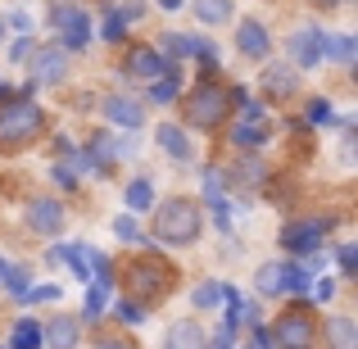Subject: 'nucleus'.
Returning a JSON list of instances; mask_svg holds the SVG:
<instances>
[{
	"label": "nucleus",
	"instance_id": "nucleus-1",
	"mask_svg": "<svg viewBox=\"0 0 358 349\" xmlns=\"http://www.w3.org/2000/svg\"><path fill=\"white\" fill-rule=\"evenodd\" d=\"M155 236H159V241H173V245H191L195 236H200V209H195L191 200H168V204H159Z\"/></svg>",
	"mask_w": 358,
	"mask_h": 349
},
{
	"label": "nucleus",
	"instance_id": "nucleus-2",
	"mask_svg": "<svg viewBox=\"0 0 358 349\" xmlns=\"http://www.w3.org/2000/svg\"><path fill=\"white\" fill-rule=\"evenodd\" d=\"M36 127H41V109L32 105V96L0 105V145H5V150H14V145H23V141H32Z\"/></svg>",
	"mask_w": 358,
	"mask_h": 349
},
{
	"label": "nucleus",
	"instance_id": "nucleus-3",
	"mask_svg": "<svg viewBox=\"0 0 358 349\" xmlns=\"http://www.w3.org/2000/svg\"><path fill=\"white\" fill-rule=\"evenodd\" d=\"M173 286V268H168L159 254H141L127 268V290L131 295H159V290Z\"/></svg>",
	"mask_w": 358,
	"mask_h": 349
},
{
	"label": "nucleus",
	"instance_id": "nucleus-4",
	"mask_svg": "<svg viewBox=\"0 0 358 349\" xmlns=\"http://www.w3.org/2000/svg\"><path fill=\"white\" fill-rule=\"evenodd\" d=\"M186 109H191V122H200V127H218V122L227 118V91L213 87V82H204V87L191 91Z\"/></svg>",
	"mask_w": 358,
	"mask_h": 349
},
{
	"label": "nucleus",
	"instance_id": "nucleus-5",
	"mask_svg": "<svg viewBox=\"0 0 358 349\" xmlns=\"http://www.w3.org/2000/svg\"><path fill=\"white\" fill-rule=\"evenodd\" d=\"M277 336H281L286 349H308L313 345V318H308L304 308H295V313H286L277 322Z\"/></svg>",
	"mask_w": 358,
	"mask_h": 349
},
{
	"label": "nucleus",
	"instance_id": "nucleus-6",
	"mask_svg": "<svg viewBox=\"0 0 358 349\" xmlns=\"http://www.w3.org/2000/svg\"><path fill=\"white\" fill-rule=\"evenodd\" d=\"M322 236H327V222L322 218H308V222H290V227L281 232V245L295 250V254H308V250H317Z\"/></svg>",
	"mask_w": 358,
	"mask_h": 349
},
{
	"label": "nucleus",
	"instance_id": "nucleus-7",
	"mask_svg": "<svg viewBox=\"0 0 358 349\" xmlns=\"http://www.w3.org/2000/svg\"><path fill=\"white\" fill-rule=\"evenodd\" d=\"M55 23H59V32H64V41L78 50V45H87L91 41V23H87V14H82L78 5H59L55 9Z\"/></svg>",
	"mask_w": 358,
	"mask_h": 349
},
{
	"label": "nucleus",
	"instance_id": "nucleus-8",
	"mask_svg": "<svg viewBox=\"0 0 358 349\" xmlns=\"http://www.w3.org/2000/svg\"><path fill=\"white\" fill-rule=\"evenodd\" d=\"M27 222H32V232H45L55 236L64 227V209L55 200H32V209H27Z\"/></svg>",
	"mask_w": 358,
	"mask_h": 349
},
{
	"label": "nucleus",
	"instance_id": "nucleus-9",
	"mask_svg": "<svg viewBox=\"0 0 358 349\" xmlns=\"http://www.w3.org/2000/svg\"><path fill=\"white\" fill-rule=\"evenodd\" d=\"M290 55H295V64H317L322 59V32H313V27H299L295 36H290Z\"/></svg>",
	"mask_w": 358,
	"mask_h": 349
},
{
	"label": "nucleus",
	"instance_id": "nucleus-10",
	"mask_svg": "<svg viewBox=\"0 0 358 349\" xmlns=\"http://www.w3.org/2000/svg\"><path fill=\"white\" fill-rule=\"evenodd\" d=\"M105 118H114L118 127H141V122H145V109L127 96H105Z\"/></svg>",
	"mask_w": 358,
	"mask_h": 349
},
{
	"label": "nucleus",
	"instance_id": "nucleus-11",
	"mask_svg": "<svg viewBox=\"0 0 358 349\" xmlns=\"http://www.w3.org/2000/svg\"><path fill=\"white\" fill-rule=\"evenodd\" d=\"M64 69H69V55H64V50H41L32 59V87H36V82H59Z\"/></svg>",
	"mask_w": 358,
	"mask_h": 349
},
{
	"label": "nucleus",
	"instance_id": "nucleus-12",
	"mask_svg": "<svg viewBox=\"0 0 358 349\" xmlns=\"http://www.w3.org/2000/svg\"><path fill=\"white\" fill-rule=\"evenodd\" d=\"M164 345L168 349H204V327L200 322H173Z\"/></svg>",
	"mask_w": 358,
	"mask_h": 349
},
{
	"label": "nucleus",
	"instance_id": "nucleus-13",
	"mask_svg": "<svg viewBox=\"0 0 358 349\" xmlns=\"http://www.w3.org/2000/svg\"><path fill=\"white\" fill-rule=\"evenodd\" d=\"M236 45L245 55H254V59H263V55H268V32H263V23H250V18H245L241 32H236Z\"/></svg>",
	"mask_w": 358,
	"mask_h": 349
},
{
	"label": "nucleus",
	"instance_id": "nucleus-14",
	"mask_svg": "<svg viewBox=\"0 0 358 349\" xmlns=\"http://www.w3.org/2000/svg\"><path fill=\"white\" fill-rule=\"evenodd\" d=\"M41 341H50V349H73L78 345V322L73 318H55L50 332H41Z\"/></svg>",
	"mask_w": 358,
	"mask_h": 349
},
{
	"label": "nucleus",
	"instance_id": "nucleus-15",
	"mask_svg": "<svg viewBox=\"0 0 358 349\" xmlns=\"http://www.w3.org/2000/svg\"><path fill=\"white\" fill-rule=\"evenodd\" d=\"M127 73H131V78H159V73H168V64L159 59L155 50H136L127 59Z\"/></svg>",
	"mask_w": 358,
	"mask_h": 349
},
{
	"label": "nucleus",
	"instance_id": "nucleus-16",
	"mask_svg": "<svg viewBox=\"0 0 358 349\" xmlns=\"http://www.w3.org/2000/svg\"><path fill=\"white\" fill-rule=\"evenodd\" d=\"M159 145H164L173 159H191V141H186V131L173 127V122H164V127H159Z\"/></svg>",
	"mask_w": 358,
	"mask_h": 349
},
{
	"label": "nucleus",
	"instance_id": "nucleus-17",
	"mask_svg": "<svg viewBox=\"0 0 358 349\" xmlns=\"http://www.w3.org/2000/svg\"><path fill=\"white\" fill-rule=\"evenodd\" d=\"M263 87H268L272 96H290V91H295V73H290L286 64H272V69L263 73Z\"/></svg>",
	"mask_w": 358,
	"mask_h": 349
},
{
	"label": "nucleus",
	"instance_id": "nucleus-18",
	"mask_svg": "<svg viewBox=\"0 0 358 349\" xmlns=\"http://www.w3.org/2000/svg\"><path fill=\"white\" fill-rule=\"evenodd\" d=\"M354 36H345V32H331V36H322V55H331V59H341V64H350L354 59Z\"/></svg>",
	"mask_w": 358,
	"mask_h": 349
},
{
	"label": "nucleus",
	"instance_id": "nucleus-19",
	"mask_svg": "<svg viewBox=\"0 0 358 349\" xmlns=\"http://www.w3.org/2000/svg\"><path fill=\"white\" fill-rule=\"evenodd\" d=\"M200 23H227L231 18V0H195Z\"/></svg>",
	"mask_w": 358,
	"mask_h": 349
},
{
	"label": "nucleus",
	"instance_id": "nucleus-20",
	"mask_svg": "<svg viewBox=\"0 0 358 349\" xmlns=\"http://www.w3.org/2000/svg\"><path fill=\"white\" fill-rule=\"evenodd\" d=\"M281 277H286V268H281V263H263L254 286H259L263 295H281Z\"/></svg>",
	"mask_w": 358,
	"mask_h": 349
},
{
	"label": "nucleus",
	"instance_id": "nucleus-21",
	"mask_svg": "<svg viewBox=\"0 0 358 349\" xmlns=\"http://www.w3.org/2000/svg\"><path fill=\"white\" fill-rule=\"evenodd\" d=\"M231 141H236V145H245V150H250V145H263V141H268V127H263V122H250V118H245L241 127L231 131Z\"/></svg>",
	"mask_w": 358,
	"mask_h": 349
},
{
	"label": "nucleus",
	"instance_id": "nucleus-22",
	"mask_svg": "<svg viewBox=\"0 0 358 349\" xmlns=\"http://www.w3.org/2000/svg\"><path fill=\"white\" fill-rule=\"evenodd\" d=\"M41 345V327L36 322H18L14 336H9V349H36Z\"/></svg>",
	"mask_w": 358,
	"mask_h": 349
},
{
	"label": "nucleus",
	"instance_id": "nucleus-23",
	"mask_svg": "<svg viewBox=\"0 0 358 349\" xmlns=\"http://www.w3.org/2000/svg\"><path fill=\"white\" fill-rule=\"evenodd\" d=\"M127 204H131V209H150V204H155L150 182H131V186H127Z\"/></svg>",
	"mask_w": 358,
	"mask_h": 349
},
{
	"label": "nucleus",
	"instance_id": "nucleus-24",
	"mask_svg": "<svg viewBox=\"0 0 358 349\" xmlns=\"http://www.w3.org/2000/svg\"><path fill=\"white\" fill-rule=\"evenodd\" d=\"M164 50H168V55H177V59H182V55H191V50H195V36L168 32V36H164Z\"/></svg>",
	"mask_w": 358,
	"mask_h": 349
},
{
	"label": "nucleus",
	"instance_id": "nucleus-25",
	"mask_svg": "<svg viewBox=\"0 0 358 349\" xmlns=\"http://www.w3.org/2000/svg\"><path fill=\"white\" fill-rule=\"evenodd\" d=\"M331 345L336 349H354V327L345 322V318H336V322H331Z\"/></svg>",
	"mask_w": 358,
	"mask_h": 349
},
{
	"label": "nucleus",
	"instance_id": "nucleus-26",
	"mask_svg": "<svg viewBox=\"0 0 358 349\" xmlns=\"http://www.w3.org/2000/svg\"><path fill=\"white\" fill-rule=\"evenodd\" d=\"M218 299H222V286H218V281H204V286H195V304H200V308H213Z\"/></svg>",
	"mask_w": 358,
	"mask_h": 349
},
{
	"label": "nucleus",
	"instance_id": "nucleus-27",
	"mask_svg": "<svg viewBox=\"0 0 358 349\" xmlns=\"http://www.w3.org/2000/svg\"><path fill=\"white\" fill-rule=\"evenodd\" d=\"M114 236H118V241H131V245H136V241H141L136 218H114Z\"/></svg>",
	"mask_w": 358,
	"mask_h": 349
},
{
	"label": "nucleus",
	"instance_id": "nucleus-28",
	"mask_svg": "<svg viewBox=\"0 0 358 349\" xmlns=\"http://www.w3.org/2000/svg\"><path fill=\"white\" fill-rule=\"evenodd\" d=\"M204 195H209L213 204L222 200V173H218V168H209V173H204Z\"/></svg>",
	"mask_w": 358,
	"mask_h": 349
},
{
	"label": "nucleus",
	"instance_id": "nucleus-29",
	"mask_svg": "<svg viewBox=\"0 0 358 349\" xmlns=\"http://www.w3.org/2000/svg\"><path fill=\"white\" fill-rule=\"evenodd\" d=\"M177 87H182V82H177V73H173V78L155 82V91H150V96H155V100H173V96H177Z\"/></svg>",
	"mask_w": 358,
	"mask_h": 349
},
{
	"label": "nucleus",
	"instance_id": "nucleus-30",
	"mask_svg": "<svg viewBox=\"0 0 358 349\" xmlns=\"http://www.w3.org/2000/svg\"><path fill=\"white\" fill-rule=\"evenodd\" d=\"M122 36V18H118V9H109L105 14V41H118Z\"/></svg>",
	"mask_w": 358,
	"mask_h": 349
},
{
	"label": "nucleus",
	"instance_id": "nucleus-31",
	"mask_svg": "<svg viewBox=\"0 0 358 349\" xmlns=\"http://www.w3.org/2000/svg\"><path fill=\"white\" fill-rule=\"evenodd\" d=\"M191 55H200L204 64H218V45H213V41H200V36H195V50Z\"/></svg>",
	"mask_w": 358,
	"mask_h": 349
},
{
	"label": "nucleus",
	"instance_id": "nucleus-32",
	"mask_svg": "<svg viewBox=\"0 0 358 349\" xmlns=\"http://www.w3.org/2000/svg\"><path fill=\"white\" fill-rule=\"evenodd\" d=\"M105 295H109V286H96V290H91V299H87V318H96L100 308H105Z\"/></svg>",
	"mask_w": 358,
	"mask_h": 349
},
{
	"label": "nucleus",
	"instance_id": "nucleus-33",
	"mask_svg": "<svg viewBox=\"0 0 358 349\" xmlns=\"http://www.w3.org/2000/svg\"><path fill=\"white\" fill-rule=\"evenodd\" d=\"M308 118H313V122H331L336 114H331V105H327V100H313V105H308Z\"/></svg>",
	"mask_w": 358,
	"mask_h": 349
},
{
	"label": "nucleus",
	"instance_id": "nucleus-34",
	"mask_svg": "<svg viewBox=\"0 0 358 349\" xmlns=\"http://www.w3.org/2000/svg\"><path fill=\"white\" fill-rule=\"evenodd\" d=\"M55 182H59V186H78V173H73L69 164H59V168H55Z\"/></svg>",
	"mask_w": 358,
	"mask_h": 349
},
{
	"label": "nucleus",
	"instance_id": "nucleus-35",
	"mask_svg": "<svg viewBox=\"0 0 358 349\" xmlns=\"http://www.w3.org/2000/svg\"><path fill=\"white\" fill-rule=\"evenodd\" d=\"M341 268H358V250H354V245H345V250H341Z\"/></svg>",
	"mask_w": 358,
	"mask_h": 349
},
{
	"label": "nucleus",
	"instance_id": "nucleus-36",
	"mask_svg": "<svg viewBox=\"0 0 358 349\" xmlns=\"http://www.w3.org/2000/svg\"><path fill=\"white\" fill-rule=\"evenodd\" d=\"M118 313H122V322H141V318H145V308H136V304H122Z\"/></svg>",
	"mask_w": 358,
	"mask_h": 349
},
{
	"label": "nucleus",
	"instance_id": "nucleus-37",
	"mask_svg": "<svg viewBox=\"0 0 358 349\" xmlns=\"http://www.w3.org/2000/svg\"><path fill=\"white\" fill-rule=\"evenodd\" d=\"M331 295H336V286H331V281L322 277V281H317V286H313V299H331Z\"/></svg>",
	"mask_w": 358,
	"mask_h": 349
},
{
	"label": "nucleus",
	"instance_id": "nucleus-38",
	"mask_svg": "<svg viewBox=\"0 0 358 349\" xmlns=\"http://www.w3.org/2000/svg\"><path fill=\"white\" fill-rule=\"evenodd\" d=\"M100 349H131V345H127V341H105Z\"/></svg>",
	"mask_w": 358,
	"mask_h": 349
},
{
	"label": "nucleus",
	"instance_id": "nucleus-39",
	"mask_svg": "<svg viewBox=\"0 0 358 349\" xmlns=\"http://www.w3.org/2000/svg\"><path fill=\"white\" fill-rule=\"evenodd\" d=\"M14 96V87H9V82H0V100H9Z\"/></svg>",
	"mask_w": 358,
	"mask_h": 349
},
{
	"label": "nucleus",
	"instance_id": "nucleus-40",
	"mask_svg": "<svg viewBox=\"0 0 358 349\" xmlns=\"http://www.w3.org/2000/svg\"><path fill=\"white\" fill-rule=\"evenodd\" d=\"M164 5H168V9H177V5H182V0H164Z\"/></svg>",
	"mask_w": 358,
	"mask_h": 349
},
{
	"label": "nucleus",
	"instance_id": "nucleus-41",
	"mask_svg": "<svg viewBox=\"0 0 358 349\" xmlns=\"http://www.w3.org/2000/svg\"><path fill=\"white\" fill-rule=\"evenodd\" d=\"M5 272H9V268H5V259H0V277H5Z\"/></svg>",
	"mask_w": 358,
	"mask_h": 349
},
{
	"label": "nucleus",
	"instance_id": "nucleus-42",
	"mask_svg": "<svg viewBox=\"0 0 358 349\" xmlns=\"http://www.w3.org/2000/svg\"><path fill=\"white\" fill-rule=\"evenodd\" d=\"M327 5H341V0H327Z\"/></svg>",
	"mask_w": 358,
	"mask_h": 349
},
{
	"label": "nucleus",
	"instance_id": "nucleus-43",
	"mask_svg": "<svg viewBox=\"0 0 358 349\" xmlns=\"http://www.w3.org/2000/svg\"><path fill=\"white\" fill-rule=\"evenodd\" d=\"M0 32H5V23H0Z\"/></svg>",
	"mask_w": 358,
	"mask_h": 349
}]
</instances>
